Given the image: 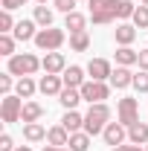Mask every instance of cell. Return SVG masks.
<instances>
[{
    "label": "cell",
    "instance_id": "cell-41",
    "mask_svg": "<svg viewBox=\"0 0 148 151\" xmlns=\"http://www.w3.org/2000/svg\"><path fill=\"white\" fill-rule=\"evenodd\" d=\"M38 3H47V0H38Z\"/></svg>",
    "mask_w": 148,
    "mask_h": 151
},
{
    "label": "cell",
    "instance_id": "cell-9",
    "mask_svg": "<svg viewBox=\"0 0 148 151\" xmlns=\"http://www.w3.org/2000/svg\"><path fill=\"white\" fill-rule=\"evenodd\" d=\"M102 137H105V142H108L111 148H116V145H122V142L128 139V128H125L122 122H108V128L102 131Z\"/></svg>",
    "mask_w": 148,
    "mask_h": 151
},
{
    "label": "cell",
    "instance_id": "cell-7",
    "mask_svg": "<svg viewBox=\"0 0 148 151\" xmlns=\"http://www.w3.org/2000/svg\"><path fill=\"white\" fill-rule=\"evenodd\" d=\"M20 113H23V99H20L18 93L3 96V102H0V116H3V122H6V125H15V122H20Z\"/></svg>",
    "mask_w": 148,
    "mask_h": 151
},
{
    "label": "cell",
    "instance_id": "cell-22",
    "mask_svg": "<svg viewBox=\"0 0 148 151\" xmlns=\"http://www.w3.org/2000/svg\"><path fill=\"white\" fill-rule=\"evenodd\" d=\"M44 116V105H38V102H23V113H20V122L26 125V122H38Z\"/></svg>",
    "mask_w": 148,
    "mask_h": 151
},
{
    "label": "cell",
    "instance_id": "cell-19",
    "mask_svg": "<svg viewBox=\"0 0 148 151\" xmlns=\"http://www.w3.org/2000/svg\"><path fill=\"white\" fill-rule=\"evenodd\" d=\"M128 142L131 145H148V125L145 122H137L128 128Z\"/></svg>",
    "mask_w": 148,
    "mask_h": 151
},
{
    "label": "cell",
    "instance_id": "cell-32",
    "mask_svg": "<svg viewBox=\"0 0 148 151\" xmlns=\"http://www.w3.org/2000/svg\"><path fill=\"white\" fill-rule=\"evenodd\" d=\"M15 84H18V81L12 78V73H0V93H3V96L12 93V87H15Z\"/></svg>",
    "mask_w": 148,
    "mask_h": 151
},
{
    "label": "cell",
    "instance_id": "cell-20",
    "mask_svg": "<svg viewBox=\"0 0 148 151\" xmlns=\"http://www.w3.org/2000/svg\"><path fill=\"white\" fill-rule=\"evenodd\" d=\"M61 125L67 128L70 134H75V131H84V116L78 111H67L64 116H61Z\"/></svg>",
    "mask_w": 148,
    "mask_h": 151
},
{
    "label": "cell",
    "instance_id": "cell-12",
    "mask_svg": "<svg viewBox=\"0 0 148 151\" xmlns=\"http://www.w3.org/2000/svg\"><path fill=\"white\" fill-rule=\"evenodd\" d=\"M38 90L44 96H58L61 90H64V78L61 76H41V81H38Z\"/></svg>",
    "mask_w": 148,
    "mask_h": 151
},
{
    "label": "cell",
    "instance_id": "cell-2",
    "mask_svg": "<svg viewBox=\"0 0 148 151\" xmlns=\"http://www.w3.org/2000/svg\"><path fill=\"white\" fill-rule=\"evenodd\" d=\"M38 70H41V58L32 55V52H15V55L9 58V64H6V73L18 76V78H23V76H35Z\"/></svg>",
    "mask_w": 148,
    "mask_h": 151
},
{
    "label": "cell",
    "instance_id": "cell-21",
    "mask_svg": "<svg viewBox=\"0 0 148 151\" xmlns=\"http://www.w3.org/2000/svg\"><path fill=\"white\" fill-rule=\"evenodd\" d=\"M113 58H116V67H134V64L139 61V52L131 50V47H119Z\"/></svg>",
    "mask_w": 148,
    "mask_h": 151
},
{
    "label": "cell",
    "instance_id": "cell-1",
    "mask_svg": "<svg viewBox=\"0 0 148 151\" xmlns=\"http://www.w3.org/2000/svg\"><path fill=\"white\" fill-rule=\"evenodd\" d=\"M90 6V20L96 26H108L119 18V9H122V0H87Z\"/></svg>",
    "mask_w": 148,
    "mask_h": 151
},
{
    "label": "cell",
    "instance_id": "cell-18",
    "mask_svg": "<svg viewBox=\"0 0 148 151\" xmlns=\"http://www.w3.org/2000/svg\"><path fill=\"white\" fill-rule=\"evenodd\" d=\"M47 131L50 128H44L41 122H26L23 125V139L26 142H41V139H47Z\"/></svg>",
    "mask_w": 148,
    "mask_h": 151
},
{
    "label": "cell",
    "instance_id": "cell-17",
    "mask_svg": "<svg viewBox=\"0 0 148 151\" xmlns=\"http://www.w3.org/2000/svg\"><path fill=\"white\" fill-rule=\"evenodd\" d=\"M12 35L18 38V41H35L38 23H35V20H18V26H15V32H12Z\"/></svg>",
    "mask_w": 148,
    "mask_h": 151
},
{
    "label": "cell",
    "instance_id": "cell-39",
    "mask_svg": "<svg viewBox=\"0 0 148 151\" xmlns=\"http://www.w3.org/2000/svg\"><path fill=\"white\" fill-rule=\"evenodd\" d=\"M15 151H32V148H29V145H18Z\"/></svg>",
    "mask_w": 148,
    "mask_h": 151
},
{
    "label": "cell",
    "instance_id": "cell-10",
    "mask_svg": "<svg viewBox=\"0 0 148 151\" xmlns=\"http://www.w3.org/2000/svg\"><path fill=\"white\" fill-rule=\"evenodd\" d=\"M87 73H90L93 81H108L111 73H113V67H111V61H108V58H90Z\"/></svg>",
    "mask_w": 148,
    "mask_h": 151
},
{
    "label": "cell",
    "instance_id": "cell-3",
    "mask_svg": "<svg viewBox=\"0 0 148 151\" xmlns=\"http://www.w3.org/2000/svg\"><path fill=\"white\" fill-rule=\"evenodd\" d=\"M108 122H111V108L105 105V102H99V105H90V111L84 113V131L96 137V134H102L108 128Z\"/></svg>",
    "mask_w": 148,
    "mask_h": 151
},
{
    "label": "cell",
    "instance_id": "cell-37",
    "mask_svg": "<svg viewBox=\"0 0 148 151\" xmlns=\"http://www.w3.org/2000/svg\"><path fill=\"white\" fill-rule=\"evenodd\" d=\"M111 151H142V148H139V145H125V142H122V145H116V148H111Z\"/></svg>",
    "mask_w": 148,
    "mask_h": 151
},
{
    "label": "cell",
    "instance_id": "cell-29",
    "mask_svg": "<svg viewBox=\"0 0 148 151\" xmlns=\"http://www.w3.org/2000/svg\"><path fill=\"white\" fill-rule=\"evenodd\" d=\"M15 41H18L15 35H0V55H6V58L15 55Z\"/></svg>",
    "mask_w": 148,
    "mask_h": 151
},
{
    "label": "cell",
    "instance_id": "cell-25",
    "mask_svg": "<svg viewBox=\"0 0 148 151\" xmlns=\"http://www.w3.org/2000/svg\"><path fill=\"white\" fill-rule=\"evenodd\" d=\"M84 26H87V18H84L81 12H70V15L64 18V29H70V35H73V32H84Z\"/></svg>",
    "mask_w": 148,
    "mask_h": 151
},
{
    "label": "cell",
    "instance_id": "cell-27",
    "mask_svg": "<svg viewBox=\"0 0 148 151\" xmlns=\"http://www.w3.org/2000/svg\"><path fill=\"white\" fill-rule=\"evenodd\" d=\"M70 50H73V52H87V50H90V35H87V29L70 35Z\"/></svg>",
    "mask_w": 148,
    "mask_h": 151
},
{
    "label": "cell",
    "instance_id": "cell-14",
    "mask_svg": "<svg viewBox=\"0 0 148 151\" xmlns=\"http://www.w3.org/2000/svg\"><path fill=\"white\" fill-rule=\"evenodd\" d=\"M84 73L87 70H81L78 64H73V67H67L64 73H61V78H64V87H81L87 78H84Z\"/></svg>",
    "mask_w": 148,
    "mask_h": 151
},
{
    "label": "cell",
    "instance_id": "cell-28",
    "mask_svg": "<svg viewBox=\"0 0 148 151\" xmlns=\"http://www.w3.org/2000/svg\"><path fill=\"white\" fill-rule=\"evenodd\" d=\"M15 18H12V12H0V35H12L15 32Z\"/></svg>",
    "mask_w": 148,
    "mask_h": 151
},
{
    "label": "cell",
    "instance_id": "cell-13",
    "mask_svg": "<svg viewBox=\"0 0 148 151\" xmlns=\"http://www.w3.org/2000/svg\"><path fill=\"white\" fill-rule=\"evenodd\" d=\"M113 38H116L119 47H131V44L137 41V26H134V23H119V26L113 29Z\"/></svg>",
    "mask_w": 148,
    "mask_h": 151
},
{
    "label": "cell",
    "instance_id": "cell-4",
    "mask_svg": "<svg viewBox=\"0 0 148 151\" xmlns=\"http://www.w3.org/2000/svg\"><path fill=\"white\" fill-rule=\"evenodd\" d=\"M64 41H67L64 29L50 26V29H38V35H35V47H38V50H44V52H55V50H61V47H64Z\"/></svg>",
    "mask_w": 148,
    "mask_h": 151
},
{
    "label": "cell",
    "instance_id": "cell-40",
    "mask_svg": "<svg viewBox=\"0 0 148 151\" xmlns=\"http://www.w3.org/2000/svg\"><path fill=\"white\" fill-rule=\"evenodd\" d=\"M139 3H142V6H148V0H139Z\"/></svg>",
    "mask_w": 148,
    "mask_h": 151
},
{
    "label": "cell",
    "instance_id": "cell-31",
    "mask_svg": "<svg viewBox=\"0 0 148 151\" xmlns=\"http://www.w3.org/2000/svg\"><path fill=\"white\" fill-rule=\"evenodd\" d=\"M134 90H137V93H148V70L134 73Z\"/></svg>",
    "mask_w": 148,
    "mask_h": 151
},
{
    "label": "cell",
    "instance_id": "cell-42",
    "mask_svg": "<svg viewBox=\"0 0 148 151\" xmlns=\"http://www.w3.org/2000/svg\"><path fill=\"white\" fill-rule=\"evenodd\" d=\"M145 151H148V145H145Z\"/></svg>",
    "mask_w": 148,
    "mask_h": 151
},
{
    "label": "cell",
    "instance_id": "cell-6",
    "mask_svg": "<svg viewBox=\"0 0 148 151\" xmlns=\"http://www.w3.org/2000/svg\"><path fill=\"white\" fill-rule=\"evenodd\" d=\"M116 122H122L125 128H131V125L139 122V105H137V99L125 96V99L116 102Z\"/></svg>",
    "mask_w": 148,
    "mask_h": 151
},
{
    "label": "cell",
    "instance_id": "cell-34",
    "mask_svg": "<svg viewBox=\"0 0 148 151\" xmlns=\"http://www.w3.org/2000/svg\"><path fill=\"white\" fill-rule=\"evenodd\" d=\"M0 6H3V12H15L20 6H26V0H0Z\"/></svg>",
    "mask_w": 148,
    "mask_h": 151
},
{
    "label": "cell",
    "instance_id": "cell-16",
    "mask_svg": "<svg viewBox=\"0 0 148 151\" xmlns=\"http://www.w3.org/2000/svg\"><path fill=\"white\" fill-rule=\"evenodd\" d=\"M47 142H50V145H58V148H64V145L70 142V131L58 122V125H52V128L47 131Z\"/></svg>",
    "mask_w": 148,
    "mask_h": 151
},
{
    "label": "cell",
    "instance_id": "cell-8",
    "mask_svg": "<svg viewBox=\"0 0 148 151\" xmlns=\"http://www.w3.org/2000/svg\"><path fill=\"white\" fill-rule=\"evenodd\" d=\"M41 70L50 76H61L64 70H67V58H64V52H47V55L41 58Z\"/></svg>",
    "mask_w": 148,
    "mask_h": 151
},
{
    "label": "cell",
    "instance_id": "cell-38",
    "mask_svg": "<svg viewBox=\"0 0 148 151\" xmlns=\"http://www.w3.org/2000/svg\"><path fill=\"white\" fill-rule=\"evenodd\" d=\"M44 151H70V148H58V145H44Z\"/></svg>",
    "mask_w": 148,
    "mask_h": 151
},
{
    "label": "cell",
    "instance_id": "cell-24",
    "mask_svg": "<svg viewBox=\"0 0 148 151\" xmlns=\"http://www.w3.org/2000/svg\"><path fill=\"white\" fill-rule=\"evenodd\" d=\"M35 90H38V84L32 81V76H23V78H18V84H15V93L20 99H32Z\"/></svg>",
    "mask_w": 148,
    "mask_h": 151
},
{
    "label": "cell",
    "instance_id": "cell-23",
    "mask_svg": "<svg viewBox=\"0 0 148 151\" xmlns=\"http://www.w3.org/2000/svg\"><path fill=\"white\" fill-rule=\"evenodd\" d=\"M32 20H35L41 29H50V26H52V20H55V15H52V9H47V6L41 3V6H35V15H32Z\"/></svg>",
    "mask_w": 148,
    "mask_h": 151
},
{
    "label": "cell",
    "instance_id": "cell-30",
    "mask_svg": "<svg viewBox=\"0 0 148 151\" xmlns=\"http://www.w3.org/2000/svg\"><path fill=\"white\" fill-rule=\"evenodd\" d=\"M134 26L137 29H148V6H137V12H134Z\"/></svg>",
    "mask_w": 148,
    "mask_h": 151
},
{
    "label": "cell",
    "instance_id": "cell-15",
    "mask_svg": "<svg viewBox=\"0 0 148 151\" xmlns=\"http://www.w3.org/2000/svg\"><path fill=\"white\" fill-rule=\"evenodd\" d=\"M58 102H61L64 111H75V105L84 102V99H81V90H78V87H64V90L58 93Z\"/></svg>",
    "mask_w": 148,
    "mask_h": 151
},
{
    "label": "cell",
    "instance_id": "cell-33",
    "mask_svg": "<svg viewBox=\"0 0 148 151\" xmlns=\"http://www.w3.org/2000/svg\"><path fill=\"white\" fill-rule=\"evenodd\" d=\"M75 3H78V0H52V6H55L58 12H64V15L75 12Z\"/></svg>",
    "mask_w": 148,
    "mask_h": 151
},
{
    "label": "cell",
    "instance_id": "cell-35",
    "mask_svg": "<svg viewBox=\"0 0 148 151\" xmlns=\"http://www.w3.org/2000/svg\"><path fill=\"white\" fill-rule=\"evenodd\" d=\"M0 151H15V142H12V137H9V134H3V137H0Z\"/></svg>",
    "mask_w": 148,
    "mask_h": 151
},
{
    "label": "cell",
    "instance_id": "cell-26",
    "mask_svg": "<svg viewBox=\"0 0 148 151\" xmlns=\"http://www.w3.org/2000/svg\"><path fill=\"white\" fill-rule=\"evenodd\" d=\"M90 134L87 131H75V134H70V142H67V145H70V151H87L90 148Z\"/></svg>",
    "mask_w": 148,
    "mask_h": 151
},
{
    "label": "cell",
    "instance_id": "cell-5",
    "mask_svg": "<svg viewBox=\"0 0 148 151\" xmlns=\"http://www.w3.org/2000/svg\"><path fill=\"white\" fill-rule=\"evenodd\" d=\"M78 90H81V99H84V102L99 105V102H105V99L111 96V84H108V81H93V78H87Z\"/></svg>",
    "mask_w": 148,
    "mask_h": 151
},
{
    "label": "cell",
    "instance_id": "cell-11",
    "mask_svg": "<svg viewBox=\"0 0 148 151\" xmlns=\"http://www.w3.org/2000/svg\"><path fill=\"white\" fill-rule=\"evenodd\" d=\"M108 84H111L113 90H128L134 87V73H131V67H116L108 78Z\"/></svg>",
    "mask_w": 148,
    "mask_h": 151
},
{
    "label": "cell",
    "instance_id": "cell-36",
    "mask_svg": "<svg viewBox=\"0 0 148 151\" xmlns=\"http://www.w3.org/2000/svg\"><path fill=\"white\" fill-rule=\"evenodd\" d=\"M139 70H148V50H139Z\"/></svg>",
    "mask_w": 148,
    "mask_h": 151
}]
</instances>
